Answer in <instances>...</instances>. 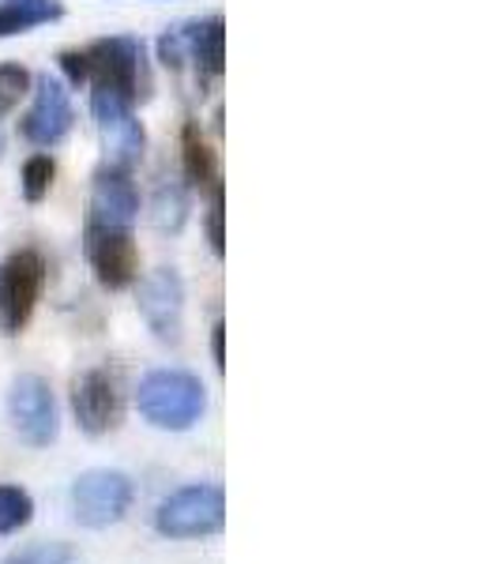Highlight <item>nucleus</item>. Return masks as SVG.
Here are the masks:
<instances>
[{
    "label": "nucleus",
    "mask_w": 500,
    "mask_h": 564,
    "mask_svg": "<svg viewBox=\"0 0 500 564\" xmlns=\"http://www.w3.org/2000/svg\"><path fill=\"white\" fill-rule=\"evenodd\" d=\"M135 406L154 430L185 433L207 411V388L185 369H154L135 388Z\"/></svg>",
    "instance_id": "nucleus-1"
},
{
    "label": "nucleus",
    "mask_w": 500,
    "mask_h": 564,
    "mask_svg": "<svg viewBox=\"0 0 500 564\" xmlns=\"http://www.w3.org/2000/svg\"><path fill=\"white\" fill-rule=\"evenodd\" d=\"M87 57V84L113 90L124 102L135 106L151 95V68L140 39L117 34V39H98L84 50Z\"/></svg>",
    "instance_id": "nucleus-2"
},
{
    "label": "nucleus",
    "mask_w": 500,
    "mask_h": 564,
    "mask_svg": "<svg viewBox=\"0 0 500 564\" xmlns=\"http://www.w3.org/2000/svg\"><path fill=\"white\" fill-rule=\"evenodd\" d=\"M226 527V494L218 486H185L166 497L154 512V531L162 539H211Z\"/></svg>",
    "instance_id": "nucleus-3"
},
{
    "label": "nucleus",
    "mask_w": 500,
    "mask_h": 564,
    "mask_svg": "<svg viewBox=\"0 0 500 564\" xmlns=\"http://www.w3.org/2000/svg\"><path fill=\"white\" fill-rule=\"evenodd\" d=\"M135 486L129 475L121 470H87L72 481V512H76V523L90 527V531H106V527L121 523L132 508Z\"/></svg>",
    "instance_id": "nucleus-4"
},
{
    "label": "nucleus",
    "mask_w": 500,
    "mask_h": 564,
    "mask_svg": "<svg viewBox=\"0 0 500 564\" xmlns=\"http://www.w3.org/2000/svg\"><path fill=\"white\" fill-rule=\"evenodd\" d=\"M45 260L42 252L20 249L0 268V327L4 335H20L34 316V305L42 297Z\"/></svg>",
    "instance_id": "nucleus-5"
},
{
    "label": "nucleus",
    "mask_w": 500,
    "mask_h": 564,
    "mask_svg": "<svg viewBox=\"0 0 500 564\" xmlns=\"http://www.w3.org/2000/svg\"><path fill=\"white\" fill-rule=\"evenodd\" d=\"M8 414H12L15 433L23 436L31 448H50L61 433V411L53 388L45 384L39 372H23L12 380L8 391Z\"/></svg>",
    "instance_id": "nucleus-6"
},
{
    "label": "nucleus",
    "mask_w": 500,
    "mask_h": 564,
    "mask_svg": "<svg viewBox=\"0 0 500 564\" xmlns=\"http://www.w3.org/2000/svg\"><path fill=\"white\" fill-rule=\"evenodd\" d=\"M90 113H95V124H98V135H102L109 166L129 170L132 162H140L148 135H143V124L135 121L132 106L124 102L121 95L95 87V95H90Z\"/></svg>",
    "instance_id": "nucleus-7"
},
{
    "label": "nucleus",
    "mask_w": 500,
    "mask_h": 564,
    "mask_svg": "<svg viewBox=\"0 0 500 564\" xmlns=\"http://www.w3.org/2000/svg\"><path fill=\"white\" fill-rule=\"evenodd\" d=\"M72 411H76L79 430L87 436H106L121 425L124 417V391L121 380L109 369H87L72 388Z\"/></svg>",
    "instance_id": "nucleus-8"
},
{
    "label": "nucleus",
    "mask_w": 500,
    "mask_h": 564,
    "mask_svg": "<svg viewBox=\"0 0 500 564\" xmlns=\"http://www.w3.org/2000/svg\"><path fill=\"white\" fill-rule=\"evenodd\" d=\"M140 316L148 321L159 343L177 347L181 327H185V282L174 268H159L140 282V294H135Z\"/></svg>",
    "instance_id": "nucleus-9"
},
{
    "label": "nucleus",
    "mask_w": 500,
    "mask_h": 564,
    "mask_svg": "<svg viewBox=\"0 0 500 564\" xmlns=\"http://www.w3.org/2000/svg\"><path fill=\"white\" fill-rule=\"evenodd\" d=\"M87 260L106 290H124L140 275V249L129 230L87 223Z\"/></svg>",
    "instance_id": "nucleus-10"
},
{
    "label": "nucleus",
    "mask_w": 500,
    "mask_h": 564,
    "mask_svg": "<svg viewBox=\"0 0 500 564\" xmlns=\"http://www.w3.org/2000/svg\"><path fill=\"white\" fill-rule=\"evenodd\" d=\"M72 121H76V113H72V98H68V90L61 87V79L39 76V84H34V102L20 124L23 140H31L34 148H57L72 132Z\"/></svg>",
    "instance_id": "nucleus-11"
},
{
    "label": "nucleus",
    "mask_w": 500,
    "mask_h": 564,
    "mask_svg": "<svg viewBox=\"0 0 500 564\" xmlns=\"http://www.w3.org/2000/svg\"><path fill=\"white\" fill-rule=\"evenodd\" d=\"M140 218V193H135L129 170L102 166L90 185V223L109 230H132Z\"/></svg>",
    "instance_id": "nucleus-12"
},
{
    "label": "nucleus",
    "mask_w": 500,
    "mask_h": 564,
    "mask_svg": "<svg viewBox=\"0 0 500 564\" xmlns=\"http://www.w3.org/2000/svg\"><path fill=\"white\" fill-rule=\"evenodd\" d=\"M188 61H196L199 84L222 76V68H226V23H222V15H211V20L188 26Z\"/></svg>",
    "instance_id": "nucleus-13"
},
{
    "label": "nucleus",
    "mask_w": 500,
    "mask_h": 564,
    "mask_svg": "<svg viewBox=\"0 0 500 564\" xmlns=\"http://www.w3.org/2000/svg\"><path fill=\"white\" fill-rule=\"evenodd\" d=\"M61 0H4L0 4V39H12V34H26L34 26L61 20Z\"/></svg>",
    "instance_id": "nucleus-14"
},
{
    "label": "nucleus",
    "mask_w": 500,
    "mask_h": 564,
    "mask_svg": "<svg viewBox=\"0 0 500 564\" xmlns=\"http://www.w3.org/2000/svg\"><path fill=\"white\" fill-rule=\"evenodd\" d=\"M181 148H185V177L193 181L199 193H215L218 188L215 154L204 143V135H199L196 124H185V140H181Z\"/></svg>",
    "instance_id": "nucleus-15"
},
{
    "label": "nucleus",
    "mask_w": 500,
    "mask_h": 564,
    "mask_svg": "<svg viewBox=\"0 0 500 564\" xmlns=\"http://www.w3.org/2000/svg\"><path fill=\"white\" fill-rule=\"evenodd\" d=\"M185 215H188L185 188H181L177 181H162V185L154 188V199H151V223L159 226V230L174 234L185 226Z\"/></svg>",
    "instance_id": "nucleus-16"
},
{
    "label": "nucleus",
    "mask_w": 500,
    "mask_h": 564,
    "mask_svg": "<svg viewBox=\"0 0 500 564\" xmlns=\"http://www.w3.org/2000/svg\"><path fill=\"white\" fill-rule=\"evenodd\" d=\"M34 520V500L20 486H0V534H15Z\"/></svg>",
    "instance_id": "nucleus-17"
},
{
    "label": "nucleus",
    "mask_w": 500,
    "mask_h": 564,
    "mask_svg": "<svg viewBox=\"0 0 500 564\" xmlns=\"http://www.w3.org/2000/svg\"><path fill=\"white\" fill-rule=\"evenodd\" d=\"M53 177H57V166H53L50 154H31L23 166V196L31 204H42L53 188Z\"/></svg>",
    "instance_id": "nucleus-18"
},
{
    "label": "nucleus",
    "mask_w": 500,
    "mask_h": 564,
    "mask_svg": "<svg viewBox=\"0 0 500 564\" xmlns=\"http://www.w3.org/2000/svg\"><path fill=\"white\" fill-rule=\"evenodd\" d=\"M4 564H76V550L65 542H34L8 553Z\"/></svg>",
    "instance_id": "nucleus-19"
},
{
    "label": "nucleus",
    "mask_w": 500,
    "mask_h": 564,
    "mask_svg": "<svg viewBox=\"0 0 500 564\" xmlns=\"http://www.w3.org/2000/svg\"><path fill=\"white\" fill-rule=\"evenodd\" d=\"M26 90H31V72L23 65H0V117L12 113Z\"/></svg>",
    "instance_id": "nucleus-20"
},
{
    "label": "nucleus",
    "mask_w": 500,
    "mask_h": 564,
    "mask_svg": "<svg viewBox=\"0 0 500 564\" xmlns=\"http://www.w3.org/2000/svg\"><path fill=\"white\" fill-rule=\"evenodd\" d=\"M207 238H211L215 257L226 252V234H222V185L211 193V215H207Z\"/></svg>",
    "instance_id": "nucleus-21"
},
{
    "label": "nucleus",
    "mask_w": 500,
    "mask_h": 564,
    "mask_svg": "<svg viewBox=\"0 0 500 564\" xmlns=\"http://www.w3.org/2000/svg\"><path fill=\"white\" fill-rule=\"evenodd\" d=\"M61 68H65V76H68V84H87V57H84V50H65L61 53Z\"/></svg>",
    "instance_id": "nucleus-22"
},
{
    "label": "nucleus",
    "mask_w": 500,
    "mask_h": 564,
    "mask_svg": "<svg viewBox=\"0 0 500 564\" xmlns=\"http://www.w3.org/2000/svg\"><path fill=\"white\" fill-rule=\"evenodd\" d=\"M211 354H215V366L226 369V327L222 324H215V332H211Z\"/></svg>",
    "instance_id": "nucleus-23"
},
{
    "label": "nucleus",
    "mask_w": 500,
    "mask_h": 564,
    "mask_svg": "<svg viewBox=\"0 0 500 564\" xmlns=\"http://www.w3.org/2000/svg\"><path fill=\"white\" fill-rule=\"evenodd\" d=\"M0 151H4V143H0Z\"/></svg>",
    "instance_id": "nucleus-24"
}]
</instances>
